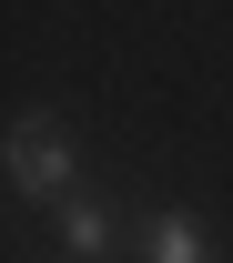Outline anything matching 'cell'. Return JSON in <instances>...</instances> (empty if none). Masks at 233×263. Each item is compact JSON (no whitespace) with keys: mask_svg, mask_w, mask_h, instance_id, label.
I'll use <instances>...</instances> for the list:
<instances>
[{"mask_svg":"<svg viewBox=\"0 0 233 263\" xmlns=\"http://www.w3.org/2000/svg\"><path fill=\"white\" fill-rule=\"evenodd\" d=\"M0 172H10V193H31V202L81 193V132L61 111H21V122L0 132Z\"/></svg>","mask_w":233,"mask_h":263,"instance_id":"obj_1","label":"cell"},{"mask_svg":"<svg viewBox=\"0 0 233 263\" xmlns=\"http://www.w3.org/2000/svg\"><path fill=\"white\" fill-rule=\"evenodd\" d=\"M51 233H61V253H71V263H112V243H122V202L81 182V193L51 202Z\"/></svg>","mask_w":233,"mask_h":263,"instance_id":"obj_2","label":"cell"},{"mask_svg":"<svg viewBox=\"0 0 233 263\" xmlns=\"http://www.w3.org/2000/svg\"><path fill=\"white\" fill-rule=\"evenodd\" d=\"M142 263H203V223L193 213H152L142 223Z\"/></svg>","mask_w":233,"mask_h":263,"instance_id":"obj_3","label":"cell"}]
</instances>
